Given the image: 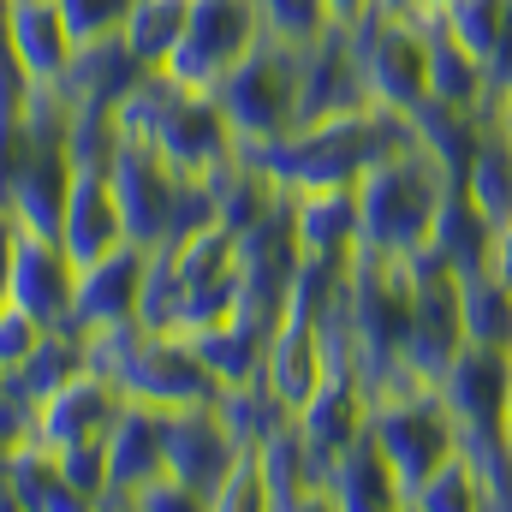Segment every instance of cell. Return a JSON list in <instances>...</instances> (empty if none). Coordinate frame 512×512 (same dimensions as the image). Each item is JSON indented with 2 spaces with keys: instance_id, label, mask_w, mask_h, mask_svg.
<instances>
[{
  "instance_id": "cell-4",
  "label": "cell",
  "mask_w": 512,
  "mask_h": 512,
  "mask_svg": "<svg viewBox=\"0 0 512 512\" xmlns=\"http://www.w3.org/2000/svg\"><path fill=\"white\" fill-rule=\"evenodd\" d=\"M298 84H304V48L262 30L251 48L215 78L209 96L221 102L239 149H268L286 131H298Z\"/></svg>"
},
{
  "instance_id": "cell-18",
  "label": "cell",
  "mask_w": 512,
  "mask_h": 512,
  "mask_svg": "<svg viewBox=\"0 0 512 512\" xmlns=\"http://www.w3.org/2000/svg\"><path fill=\"white\" fill-rule=\"evenodd\" d=\"M0 30H6V48L24 72V84H60L66 78V66L78 54V36H72L60 0H12Z\"/></svg>"
},
{
  "instance_id": "cell-27",
  "label": "cell",
  "mask_w": 512,
  "mask_h": 512,
  "mask_svg": "<svg viewBox=\"0 0 512 512\" xmlns=\"http://www.w3.org/2000/svg\"><path fill=\"white\" fill-rule=\"evenodd\" d=\"M185 340H191V352L203 358V370H209L221 387L262 376L268 334H262V328H251L245 316H227V322H209V328H185Z\"/></svg>"
},
{
  "instance_id": "cell-6",
  "label": "cell",
  "mask_w": 512,
  "mask_h": 512,
  "mask_svg": "<svg viewBox=\"0 0 512 512\" xmlns=\"http://www.w3.org/2000/svg\"><path fill=\"white\" fill-rule=\"evenodd\" d=\"M143 137L161 149V161L179 179H203V185L239 155V137L227 126L221 102L209 90H185V84H167V78L155 90V120H149Z\"/></svg>"
},
{
  "instance_id": "cell-14",
  "label": "cell",
  "mask_w": 512,
  "mask_h": 512,
  "mask_svg": "<svg viewBox=\"0 0 512 512\" xmlns=\"http://www.w3.org/2000/svg\"><path fill=\"white\" fill-rule=\"evenodd\" d=\"M245 447L233 441V429L221 423L215 399L209 405H185V411H167V477H179L203 507L209 495L221 489V477L233 471Z\"/></svg>"
},
{
  "instance_id": "cell-9",
  "label": "cell",
  "mask_w": 512,
  "mask_h": 512,
  "mask_svg": "<svg viewBox=\"0 0 512 512\" xmlns=\"http://www.w3.org/2000/svg\"><path fill=\"white\" fill-rule=\"evenodd\" d=\"M108 185H114V203H120V221H126L131 245H173V221H179V173L161 161V149L149 137H131L120 131L114 155H108Z\"/></svg>"
},
{
  "instance_id": "cell-5",
  "label": "cell",
  "mask_w": 512,
  "mask_h": 512,
  "mask_svg": "<svg viewBox=\"0 0 512 512\" xmlns=\"http://www.w3.org/2000/svg\"><path fill=\"white\" fill-rule=\"evenodd\" d=\"M358 42V72H364V96L387 114H417L429 102V36L411 12H382L370 6L358 24H346Z\"/></svg>"
},
{
  "instance_id": "cell-7",
  "label": "cell",
  "mask_w": 512,
  "mask_h": 512,
  "mask_svg": "<svg viewBox=\"0 0 512 512\" xmlns=\"http://www.w3.org/2000/svg\"><path fill=\"white\" fill-rule=\"evenodd\" d=\"M507 382H512V346H459L447 358V370L435 376V393L447 399L453 423H459V447L471 459H489L501 441V411H507Z\"/></svg>"
},
{
  "instance_id": "cell-19",
  "label": "cell",
  "mask_w": 512,
  "mask_h": 512,
  "mask_svg": "<svg viewBox=\"0 0 512 512\" xmlns=\"http://www.w3.org/2000/svg\"><path fill=\"white\" fill-rule=\"evenodd\" d=\"M298 417V429H304V441L322 453V459H334L346 441H358L364 429H370V387L358 370H346V364H334L322 387L292 411Z\"/></svg>"
},
{
  "instance_id": "cell-47",
  "label": "cell",
  "mask_w": 512,
  "mask_h": 512,
  "mask_svg": "<svg viewBox=\"0 0 512 512\" xmlns=\"http://www.w3.org/2000/svg\"><path fill=\"white\" fill-rule=\"evenodd\" d=\"M0 387H6V376H0Z\"/></svg>"
},
{
  "instance_id": "cell-13",
  "label": "cell",
  "mask_w": 512,
  "mask_h": 512,
  "mask_svg": "<svg viewBox=\"0 0 512 512\" xmlns=\"http://www.w3.org/2000/svg\"><path fill=\"white\" fill-rule=\"evenodd\" d=\"M143 268L149 245H114L108 256L78 268V292H72V328L78 334H108L137 322V298H143Z\"/></svg>"
},
{
  "instance_id": "cell-10",
  "label": "cell",
  "mask_w": 512,
  "mask_h": 512,
  "mask_svg": "<svg viewBox=\"0 0 512 512\" xmlns=\"http://www.w3.org/2000/svg\"><path fill=\"white\" fill-rule=\"evenodd\" d=\"M161 471H167V411L126 399L102 441V501L96 507H131Z\"/></svg>"
},
{
  "instance_id": "cell-25",
  "label": "cell",
  "mask_w": 512,
  "mask_h": 512,
  "mask_svg": "<svg viewBox=\"0 0 512 512\" xmlns=\"http://www.w3.org/2000/svg\"><path fill=\"white\" fill-rule=\"evenodd\" d=\"M489 245H495V221L471 203L465 185H447V197H441V209H435V227H429V245H423V251H435L453 274H465V268H483V262H489Z\"/></svg>"
},
{
  "instance_id": "cell-32",
  "label": "cell",
  "mask_w": 512,
  "mask_h": 512,
  "mask_svg": "<svg viewBox=\"0 0 512 512\" xmlns=\"http://www.w3.org/2000/svg\"><path fill=\"white\" fill-rule=\"evenodd\" d=\"M489 507V489H483V465L459 447L447 465H435L417 489H411V501L405 512H483Z\"/></svg>"
},
{
  "instance_id": "cell-8",
  "label": "cell",
  "mask_w": 512,
  "mask_h": 512,
  "mask_svg": "<svg viewBox=\"0 0 512 512\" xmlns=\"http://www.w3.org/2000/svg\"><path fill=\"white\" fill-rule=\"evenodd\" d=\"M256 36H262L256 0H191L179 48L161 60V78L185 84V90H215V78L251 48Z\"/></svg>"
},
{
  "instance_id": "cell-44",
  "label": "cell",
  "mask_w": 512,
  "mask_h": 512,
  "mask_svg": "<svg viewBox=\"0 0 512 512\" xmlns=\"http://www.w3.org/2000/svg\"><path fill=\"white\" fill-rule=\"evenodd\" d=\"M382 12H411V0H376Z\"/></svg>"
},
{
  "instance_id": "cell-28",
  "label": "cell",
  "mask_w": 512,
  "mask_h": 512,
  "mask_svg": "<svg viewBox=\"0 0 512 512\" xmlns=\"http://www.w3.org/2000/svg\"><path fill=\"white\" fill-rule=\"evenodd\" d=\"M441 24L489 66L495 90L512 78V0H459Z\"/></svg>"
},
{
  "instance_id": "cell-11",
  "label": "cell",
  "mask_w": 512,
  "mask_h": 512,
  "mask_svg": "<svg viewBox=\"0 0 512 512\" xmlns=\"http://www.w3.org/2000/svg\"><path fill=\"white\" fill-rule=\"evenodd\" d=\"M72 292H78V262L54 233L18 227L12 262H6V304L30 310L42 328H72Z\"/></svg>"
},
{
  "instance_id": "cell-2",
  "label": "cell",
  "mask_w": 512,
  "mask_h": 512,
  "mask_svg": "<svg viewBox=\"0 0 512 512\" xmlns=\"http://www.w3.org/2000/svg\"><path fill=\"white\" fill-rule=\"evenodd\" d=\"M90 346V370H102L126 399H143L155 411H185V405H209L221 382L203 370V358L191 352L185 334H155V328H108V334H84Z\"/></svg>"
},
{
  "instance_id": "cell-40",
  "label": "cell",
  "mask_w": 512,
  "mask_h": 512,
  "mask_svg": "<svg viewBox=\"0 0 512 512\" xmlns=\"http://www.w3.org/2000/svg\"><path fill=\"white\" fill-rule=\"evenodd\" d=\"M489 268H495V274H501V280L512 286V215L501 221V227H495V245H489Z\"/></svg>"
},
{
  "instance_id": "cell-39",
  "label": "cell",
  "mask_w": 512,
  "mask_h": 512,
  "mask_svg": "<svg viewBox=\"0 0 512 512\" xmlns=\"http://www.w3.org/2000/svg\"><path fill=\"white\" fill-rule=\"evenodd\" d=\"M197 507H203V501H197L179 477H167V471H161V477L131 501V512H197Z\"/></svg>"
},
{
  "instance_id": "cell-34",
  "label": "cell",
  "mask_w": 512,
  "mask_h": 512,
  "mask_svg": "<svg viewBox=\"0 0 512 512\" xmlns=\"http://www.w3.org/2000/svg\"><path fill=\"white\" fill-rule=\"evenodd\" d=\"M185 6H191V0H131V12L120 18V42H126L149 72H161V60L179 48Z\"/></svg>"
},
{
  "instance_id": "cell-46",
  "label": "cell",
  "mask_w": 512,
  "mask_h": 512,
  "mask_svg": "<svg viewBox=\"0 0 512 512\" xmlns=\"http://www.w3.org/2000/svg\"><path fill=\"white\" fill-rule=\"evenodd\" d=\"M6 6H12V0H0V18H6Z\"/></svg>"
},
{
  "instance_id": "cell-38",
  "label": "cell",
  "mask_w": 512,
  "mask_h": 512,
  "mask_svg": "<svg viewBox=\"0 0 512 512\" xmlns=\"http://www.w3.org/2000/svg\"><path fill=\"white\" fill-rule=\"evenodd\" d=\"M42 322L30 316V310H18V304H6L0 310V376H18L24 364H30V352L42 346Z\"/></svg>"
},
{
  "instance_id": "cell-3",
  "label": "cell",
  "mask_w": 512,
  "mask_h": 512,
  "mask_svg": "<svg viewBox=\"0 0 512 512\" xmlns=\"http://www.w3.org/2000/svg\"><path fill=\"white\" fill-rule=\"evenodd\" d=\"M399 137H405L399 114H387V108H352V114H334V120L286 131L280 143L251 149V155L268 161V173L286 191H304V185H352Z\"/></svg>"
},
{
  "instance_id": "cell-16",
  "label": "cell",
  "mask_w": 512,
  "mask_h": 512,
  "mask_svg": "<svg viewBox=\"0 0 512 512\" xmlns=\"http://www.w3.org/2000/svg\"><path fill=\"white\" fill-rule=\"evenodd\" d=\"M251 453H256V465H262L268 512H334V501H328V459L304 441L298 417L280 423Z\"/></svg>"
},
{
  "instance_id": "cell-1",
  "label": "cell",
  "mask_w": 512,
  "mask_h": 512,
  "mask_svg": "<svg viewBox=\"0 0 512 512\" xmlns=\"http://www.w3.org/2000/svg\"><path fill=\"white\" fill-rule=\"evenodd\" d=\"M447 185H453L447 167L405 126V137L393 149H382L352 179V191H358V245L387 256H411L417 245H429V227H435V209H441Z\"/></svg>"
},
{
  "instance_id": "cell-17",
  "label": "cell",
  "mask_w": 512,
  "mask_h": 512,
  "mask_svg": "<svg viewBox=\"0 0 512 512\" xmlns=\"http://www.w3.org/2000/svg\"><path fill=\"white\" fill-rule=\"evenodd\" d=\"M54 239L66 245V256L84 268L96 256H108L114 245H126V221H120V203H114V185H108V167H72V185H66V203H60V227Z\"/></svg>"
},
{
  "instance_id": "cell-23",
  "label": "cell",
  "mask_w": 512,
  "mask_h": 512,
  "mask_svg": "<svg viewBox=\"0 0 512 512\" xmlns=\"http://www.w3.org/2000/svg\"><path fill=\"white\" fill-rule=\"evenodd\" d=\"M328 501H334V512H393V507H405V501H399V477H393V465L382 459V447H376L370 429H364L358 441H346V447L328 459Z\"/></svg>"
},
{
  "instance_id": "cell-21",
  "label": "cell",
  "mask_w": 512,
  "mask_h": 512,
  "mask_svg": "<svg viewBox=\"0 0 512 512\" xmlns=\"http://www.w3.org/2000/svg\"><path fill=\"white\" fill-rule=\"evenodd\" d=\"M328 370H334V352H328L322 328L304 322V316H280V328L268 334V352H262V376H268V387L298 411V405L322 387Z\"/></svg>"
},
{
  "instance_id": "cell-30",
  "label": "cell",
  "mask_w": 512,
  "mask_h": 512,
  "mask_svg": "<svg viewBox=\"0 0 512 512\" xmlns=\"http://www.w3.org/2000/svg\"><path fill=\"white\" fill-rule=\"evenodd\" d=\"M215 411H221V423L233 429V441L239 447H262L280 423H292V405L268 387V376H251V382H233L215 393Z\"/></svg>"
},
{
  "instance_id": "cell-15",
  "label": "cell",
  "mask_w": 512,
  "mask_h": 512,
  "mask_svg": "<svg viewBox=\"0 0 512 512\" xmlns=\"http://www.w3.org/2000/svg\"><path fill=\"white\" fill-rule=\"evenodd\" d=\"M352 108H376L364 96V72H358V42L346 24H328L310 48H304V84H298V126L352 114Z\"/></svg>"
},
{
  "instance_id": "cell-36",
  "label": "cell",
  "mask_w": 512,
  "mask_h": 512,
  "mask_svg": "<svg viewBox=\"0 0 512 512\" xmlns=\"http://www.w3.org/2000/svg\"><path fill=\"white\" fill-rule=\"evenodd\" d=\"M256 12H262V30H268V36L298 42V48H310V42L334 24L322 0H256Z\"/></svg>"
},
{
  "instance_id": "cell-43",
  "label": "cell",
  "mask_w": 512,
  "mask_h": 512,
  "mask_svg": "<svg viewBox=\"0 0 512 512\" xmlns=\"http://www.w3.org/2000/svg\"><path fill=\"white\" fill-rule=\"evenodd\" d=\"M501 441L512 447V382H507V411H501Z\"/></svg>"
},
{
  "instance_id": "cell-24",
  "label": "cell",
  "mask_w": 512,
  "mask_h": 512,
  "mask_svg": "<svg viewBox=\"0 0 512 512\" xmlns=\"http://www.w3.org/2000/svg\"><path fill=\"white\" fill-rule=\"evenodd\" d=\"M417 24H423V18H417ZM423 36H429V102H441V108H489V102H495L489 66H483L441 18H429Z\"/></svg>"
},
{
  "instance_id": "cell-20",
  "label": "cell",
  "mask_w": 512,
  "mask_h": 512,
  "mask_svg": "<svg viewBox=\"0 0 512 512\" xmlns=\"http://www.w3.org/2000/svg\"><path fill=\"white\" fill-rule=\"evenodd\" d=\"M143 78H149V66L131 54L126 42H120V30H114V36L78 42V54H72V66H66V78H60L54 90H60L72 108H120Z\"/></svg>"
},
{
  "instance_id": "cell-12",
  "label": "cell",
  "mask_w": 512,
  "mask_h": 512,
  "mask_svg": "<svg viewBox=\"0 0 512 512\" xmlns=\"http://www.w3.org/2000/svg\"><path fill=\"white\" fill-rule=\"evenodd\" d=\"M120 405H126V393L108 382L102 370H78L72 382H60L54 393H42L36 399V441H48L54 453H66V447H102L108 441V429H114V417H120Z\"/></svg>"
},
{
  "instance_id": "cell-31",
  "label": "cell",
  "mask_w": 512,
  "mask_h": 512,
  "mask_svg": "<svg viewBox=\"0 0 512 512\" xmlns=\"http://www.w3.org/2000/svg\"><path fill=\"white\" fill-rule=\"evenodd\" d=\"M465 191H471V203L501 227L512 215V143L501 137L495 126V114L483 120V137H477V149H471V167H465V179H459Z\"/></svg>"
},
{
  "instance_id": "cell-41",
  "label": "cell",
  "mask_w": 512,
  "mask_h": 512,
  "mask_svg": "<svg viewBox=\"0 0 512 512\" xmlns=\"http://www.w3.org/2000/svg\"><path fill=\"white\" fill-rule=\"evenodd\" d=\"M322 6H328V18H334V24H358L376 0H322Z\"/></svg>"
},
{
  "instance_id": "cell-45",
  "label": "cell",
  "mask_w": 512,
  "mask_h": 512,
  "mask_svg": "<svg viewBox=\"0 0 512 512\" xmlns=\"http://www.w3.org/2000/svg\"><path fill=\"white\" fill-rule=\"evenodd\" d=\"M0 310H6V286H0Z\"/></svg>"
},
{
  "instance_id": "cell-22",
  "label": "cell",
  "mask_w": 512,
  "mask_h": 512,
  "mask_svg": "<svg viewBox=\"0 0 512 512\" xmlns=\"http://www.w3.org/2000/svg\"><path fill=\"white\" fill-rule=\"evenodd\" d=\"M292 233L304 256H352L358 251V191L352 185H304L286 191Z\"/></svg>"
},
{
  "instance_id": "cell-37",
  "label": "cell",
  "mask_w": 512,
  "mask_h": 512,
  "mask_svg": "<svg viewBox=\"0 0 512 512\" xmlns=\"http://www.w3.org/2000/svg\"><path fill=\"white\" fill-rule=\"evenodd\" d=\"M209 512H268V489H262V465H256V453L245 447L239 459H233V471L221 477V489L209 495Z\"/></svg>"
},
{
  "instance_id": "cell-29",
  "label": "cell",
  "mask_w": 512,
  "mask_h": 512,
  "mask_svg": "<svg viewBox=\"0 0 512 512\" xmlns=\"http://www.w3.org/2000/svg\"><path fill=\"white\" fill-rule=\"evenodd\" d=\"M459 322L471 346H512V286L489 262L459 274Z\"/></svg>"
},
{
  "instance_id": "cell-42",
  "label": "cell",
  "mask_w": 512,
  "mask_h": 512,
  "mask_svg": "<svg viewBox=\"0 0 512 512\" xmlns=\"http://www.w3.org/2000/svg\"><path fill=\"white\" fill-rule=\"evenodd\" d=\"M453 6H459V0H411V18H423V24H429V18H447Z\"/></svg>"
},
{
  "instance_id": "cell-26",
  "label": "cell",
  "mask_w": 512,
  "mask_h": 512,
  "mask_svg": "<svg viewBox=\"0 0 512 512\" xmlns=\"http://www.w3.org/2000/svg\"><path fill=\"white\" fill-rule=\"evenodd\" d=\"M12 495H18V512H84L90 501L72 489L60 453L36 435H24L12 447Z\"/></svg>"
},
{
  "instance_id": "cell-35",
  "label": "cell",
  "mask_w": 512,
  "mask_h": 512,
  "mask_svg": "<svg viewBox=\"0 0 512 512\" xmlns=\"http://www.w3.org/2000/svg\"><path fill=\"white\" fill-rule=\"evenodd\" d=\"M185 322V274L167 245L149 251V268H143V298H137V328H155V334H179Z\"/></svg>"
},
{
  "instance_id": "cell-33",
  "label": "cell",
  "mask_w": 512,
  "mask_h": 512,
  "mask_svg": "<svg viewBox=\"0 0 512 512\" xmlns=\"http://www.w3.org/2000/svg\"><path fill=\"white\" fill-rule=\"evenodd\" d=\"M78 370H90V346H84V334H78V328H48L42 346L30 352V364H24L18 376H6V382L36 405L42 393H54L60 382H72Z\"/></svg>"
}]
</instances>
